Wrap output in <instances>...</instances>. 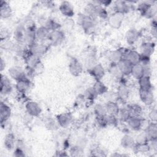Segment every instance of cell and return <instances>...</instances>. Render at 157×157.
I'll use <instances>...</instances> for the list:
<instances>
[{"instance_id": "10", "label": "cell", "mask_w": 157, "mask_h": 157, "mask_svg": "<svg viewBox=\"0 0 157 157\" xmlns=\"http://www.w3.org/2000/svg\"><path fill=\"white\" fill-rule=\"evenodd\" d=\"M25 62L26 64L27 68L33 70L40 63V57L31 53L28 51V53L25 56Z\"/></svg>"}, {"instance_id": "5", "label": "cell", "mask_w": 157, "mask_h": 157, "mask_svg": "<svg viewBox=\"0 0 157 157\" xmlns=\"http://www.w3.org/2000/svg\"><path fill=\"white\" fill-rule=\"evenodd\" d=\"M126 123H127L128 126L130 129L134 131H138L142 127L143 120L139 116L131 115Z\"/></svg>"}, {"instance_id": "32", "label": "cell", "mask_w": 157, "mask_h": 157, "mask_svg": "<svg viewBox=\"0 0 157 157\" xmlns=\"http://www.w3.org/2000/svg\"><path fill=\"white\" fill-rule=\"evenodd\" d=\"M50 32V31L48 29H47L43 26H41L39 28H36V40L39 41H43L45 39H48Z\"/></svg>"}, {"instance_id": "36", "label": "cell", "mask_w": 157, "mask_h": 157, "mask_svg": "<svg viewBox=\"0 0 157 157\" xmlns=\"http://www.w3.org/2000/svg\"><path fill=\"white\" fill-rule=\"evenodd\" d=\"M93 88L98 95L103 94L107 93L108 90L107 87L101 80H96Z\"/></svg>"}, {"instance_id": "18", "label": "cell", "mask_w": 157, "mask_h": 157, "mask_svg": "<svg viewBox=\"0 0 157 157\" xmlns=\"http://www.w3.org/2000/svg\"><path fill=\"white\" fill-rule=\"evenodd\" d=\"M59 9L61 13L66 17H71L74 15V8L69 1H63L59 7Z\"/></svg>"}, {"instance_id": "35", "label": "cell", "mask_w": 157, "mask_h": 157, "mask_svg": "<svg viewBox=\"0 0 157 157\" xmlns=\"http://www.w3.org/2000/svg\"><path fill=\"white\" fill-rule=\"evenodd\" d=\"M131 116V114L128 108L123 107L120 109L118 114L117 115V118H118V120H119L120 121L126 123Z\"/></svg>"}, {"instance_id": "48", "label": "cell", "mask_w": 157, "mask_h": 157, "mask_svg": "<svg viewBox=\"0 0 157 157\" xmlns=\"http://www.w3.org/2000/svg\"><path fill=\"white\" fill-rule=\"evenodd\" d=\"M148 117L150 121L153 123H156L157 120V112L155 109H151L149 113H148Z\"/></svg>"}, {"instance_id": "7", "label": "cell", "mask_w": 157, "mask_h": 157, "mask_svg": "<svg viewBox=\"0 0 157 157\" xmlns=\"http://www.w3.org/2000/svg\"><path fill=\"white\" fill-rule=\"evenodd\" d=\"M27 113L33 117H37L41 113V108L39 104L35 101H28L25 105Z\"/></svg>"}, {"instance_id": "6", "label": "cell", "mask_w": 157, "mask_h": 157, "mask_svg": "<svg viewBox=\"0 0 157 157\" xmlns=\"http://www.w3.org/2000/svg\"><path fill=\"white\" fill-rule=\"evenodd\" d=\"M69 70L72 75L78 76L83 71V65L77 59L74 58L69 63Z\"/></svg>"}, {"instance_id": "49", "label": "cell", "mask_w": 157, "mask_h": 157, "mask_svg": "<svg viewBox=\"0 0 157 157\" xmlns=\"http://www.w3.org/2000/svg\"><path fill=\"white\" fill-rule=\"evenodd\" d=\"M46 123H47V127L48 128V129H51V128H53V127H55V121H54V120H48L47 122H46Z\"/></svg>"}, {"instance_id": "23", "label": "cell", "mask_w": 157, "mask_h": 157, "mask_svg": "<svg viewBox=\"0 0 157 157\" xmlns=\"http://www.w3.org/2000/svg\"><path fill=\"white\" fill-rule=\"evenodd\" d=\"M117 64L124 76H128L131 74V71L132 67V64L131 63L124 59H123Z\"/></svg>"}, {"instance_id": "13", "label": "cell", "mask_w": 157, "mask_h": 157, "mask_svg": "<svg viewBox=\"0 0 157 157\" xmlns=\"http://www.w3.org/2000/svg\"><path fill=\"white\" fill-rule=\"evenodd\" d=\"M123 21V15L116 12L110 15L108 18L109 25L114 29H118L121 26Z\"/></svg>"}, {"instance_id": "4", "label": "cell", "mask_w": 157, "mask_h": 157, "mask_svg": "<svg viewBox=\"0 0 157 157\" xmlns=\"http://www.w3.org/2000/svg\"><path fill=\"white\" fill-rule=\"evenodd\" d=\"M10 77L16 82L26 78V73L25 70L20 66H12L8 70Z\"/></svg>"}, {"instance_id": "42", "label": "cell", "mask_w": 157, "mask_h": 157, "mask_svg": "<svg viewBox=\"0 0 157 157\" xmlns=\"http://www.w3.org/2000/svg\"><path fill=\"white\" fill-rule=\"evenodd\" d=\"M1 47L2 48H4V50H11L13 48L14 44L12 41L8 40L7 39H1Z\"/></svg>"}, {"instance_id": "44", "label": "cell", "mask_w": 157, "mask_h": 157, "mask_svg": "<svg viewBox=\"0 0 157 157\" xmlns=\"http://www.w3.org/2000/svg\"><path fill=\"white\" fill-rule=\"evenodd\" d=\"M98 6V9H97V15L98 17H100L102 19L107 18L108 17V13L106 10V9L101 6L97 5Z\"/></svg>"}, {"instance_id": "15", "label": "cell", "mask_w": 157, "mask_h": 157, "mask_svg": "<svg viewBox=\"0 0 157 157\" xmlns=\"http://www.w3.org/2000/svg\"><path fill=\"white\" fill-rule=\"evenodd\" d=\"M144 133L148 141L156 139L157 138V126L156 123L151 122L148 124L144 130Z\"/></svg>"}, {"instance_id": "33", "label": "cell", "mask_w": 157, "mask_h": 157, "mask_svg": "<svg viewBox=\"0 0 157 157\" xmlns=\"http://www.w3.org/2000/svg\"><path fill=\"white\" fill-rule=\"evenodd\" d=\"M109 72L112 77L117 80H121L124 77L117 64L112 63V65L109 68Z\"/></svg>"}, {"instance_id": "11", "label": "cell", "mask_w": 157, "mask_h": 157, "mask_svg": "<svg viewBox=\"0 0 157 157\" xmlns=\"http://www.w3.org/2000/svg\"><path fill=\"white\" fill-rule=\"evenodd\" d=\"M12 86L9 78L3 74L1 75V93L2 95H7L12 91Z\"/></svg>"}, {"instance_id": "19", "label": "cell", "mask_w": 157, "mask_h": 157, "mask_svg": "<svg viewBox=\"0 0 157 157\" xmlns=\"http://www.w3.org/2000/svg\"><path fill=\"white\" fill-rule=\"evenodd\" d=\"M124 51L121 49H117L110 52L108 54V58L112 64H118L123 59Z\"/></svg>"}, {"instance_id": "30", "label": "cell", "mask_w": 157, "mask_h": 157, "mask_svg": "<svg viewBox=\"0 0 157 157\" xmlns=\"http://www.w3.org/2000/svg\"><path fill=\"white\" fill-rule=\"evenodd\" d=\"M139 37L138 31L134 29H129L126 34V40L129 45H133L135 44Z\"/></svg>"}, {"instance_id": "43", "label": "cell", "mask_w": 157, "mask_h": 157, "mask_svg": "<svg viewBox=\"0 0 157 157\" xmlns=\"http://www.w3.org/2000/svg\"><path fill=\"white\" fill-rule=\"evenodd\" d=\"M85 95L87 99H90V100H93V99H95L96 97L98 96L97 93L94 91L93 86L89 87L86 89V90L85 92Z\"/></svg>"}, {"instance_id": "12", "label": "cell", "mask_w": 157, "mask_h": 157, "mask_svg": "<svg viewBox=\"0 0 157 157\" xmlns=\"http://www.w3.org/2000/svg\"><path fill=\"white\" fill-rule=\"evenodd\" d=\"M47 50L48 48L45 45L36 42H35L34 44L29 47V51L31 53L39 57H40L41 56L44 55L47 52Z\"/></svg>"}, {"instance_id": "31", "label": "cell", "mask_w": 157, "mask_h": 157, "mask_svg": "<svg viewBox=\"0 0 157 157\" xmlns=\"http://www.w3.org/2000/svg\"><path fill=\"white\" fill-rule=\"evenodd\" d=\"M121 145L124 148H133L136 142L135 139L129 134L124 135L120 142Z\"/></svg>"}, {"instance_id": "21", "label": "cell", "mask_w": 157, "mask_h": 157, "mask_svg": "<svg viewBox=\"0 0 157 157\" xmlns=\"http://www.w3.org/2000/svg\"><path fill=\"white\" fill-rule=\"evenodd\" d=\"M114 9L116 13L122 15L126 13L129 10V6L126 1H116L113 4Z\"/></svg>"}, {"instance_id": "20", "label": "cell", "mask_w": 157, "mask_h": 157, "mask_svg": "<svg viewBox=\"0 0 157 157\" xmlns=\"http://www.w3.org/2000/svg\"><path fill=\"white\" fill-rule=\"evenodd\" d=\"M139 95L141 101L146 105H150L154 101V96L152 90L149 91H143L139 90Z\"/></svg>"}, {"instance_id": "22", "label": "cell", "mask_w": 157, "mask_h": 157, "mask_svg": "<svg viewBox=\"0 0 157 157\" xmlns=\"http://www.w3.org/2000/svg\"><path fill=\"white\" fill-rule=\"evenodd\" d=\"M97 9H98V6L95 4L94 2L88 3L85 7L83 14L93 20H95V18L98 17Z\"/></svg>"}, {"instance_id": "3", "label": "cell", "mask_w": 157, "mask_h": 157, "mask_svg": "<svg viewBox=\"0 0 157 157\" xmlns=\"http://www.w3.org/2000/svg\"><path fill=\"white\" fill-rule=\"evenodd\" d=\"M123 59L131 63L132 65L140 63L141 55L140 53L134 50H126L123 52Z\"/></svg>"}, {"instance_id": "29", "label": "cell", "mask_w": 157, "mask_h": 157, "mask_svg": "<svg viewBox=\"0 0 157 157\" xmlns=\"http://www.w3.org/2000/svg\"><path fill=\"white\" fill-rule=\"evenodd\" d=\"M1 10L0 15L2 18H7L12 15V10L9 4L6 1H1Z\"/></svg>"}, {"instance_id": "25", "label": "cell", "mask_w": 157, "mask_h": 157, "mask_svg": "<svg viewBox=\"0 0 157 157\" xmlns=\"http://www.w3.org/2000/svg\"><path fill=\"white\" fill-rule=\"evenodd\" d=\"M105 106L107 114L117 117L120 108L116 102L112 101H108Z\"/></svg>"}, {"instance_id": "46", "label": "cell", "mask_w": 157, "mask_h": 157, "mask_svg": "<svg viewBox=\"0 0 157 157\" xmlns=\"http://www.w3.org/2000/svg\"><path fill=\"white\" fill-rule=\"evenodd\" d=\"M148 142V140L144 132L139 134L135 139V142L136 144H145V143H147Z\"/></svg>"}, {"instance_id": "9", "label": "cell", "mask_w": 157, "mask_h": 157, "mask_svg": "<svg viewBox=\"0 0 157 157\" xmlns=\"http://www.w3.org/2000/svg\"><path fill=\"white\" fill-rule=\"evenodd\" d=\"M155 50V45L152 42H145L141 44L140 47V54L141 56L150 58Z\"/></svg>"}, {"instance_id": "50", "label": "cell", "mask_w": 157, "mask_h": 157, "mask_svg": "<svg viewBox=\"0 0 157 157\" xmlns=\"http://www.w3.org/2000/svg\"><path fill=\"white\" fill-rule=\"evenodd\" d=\"M5 65V62L4 61L3 59L1 58V71H2L4 69V67H3V65Z\"/></svg>"}, {"instance_id": "45", "label": "cell", "mask_w": 157, "mask_h": 157, "mask_svg": "<svg viewBox=\"0 0 157 157\" xmlns=\"http://www.w3.org/2000/svg\"><path fill=\"white\" fill-rule=\"evenodd\" d=\"M105 120L107 122V124L115 126L117 124L118 120L117 117H116V116L107 114L105 115Z\"/></svg>"}, {"instance_id": "26", "label": "cell", "mask_w": 157, "mask_h": 157, "mask_svg": "<svg viewBox=\"0 0 157 157\" xmlns=\"http://www.w3.org/2000/svg\"><path fill=\"white\" fill-rule=\"evenodd\" d=\"M139 90L143 91H149L152 90V84L149 76H143L138 80Z\"/></svg>"}, {"instance_id": "39", "label": "cell", "mask_w": 157, "mask_h": 157, "mask_svg": "<svg viewBox=\"0 0 157 157\" xmlns=\"http://www.w3.org/2000/svg\"><path fill=\"white\" fill-rule=\"evenodd\" d=\"M131 115L140 117L142 113V108L139 104H132L128 107Z\"/></svg>"}, {"instance_id": "17", "label": "cell", "mask_w": 157, "mask_h": 157, "mask_svg": "<svg viewBox=\"0 0 157 157\" xmlns=\"http://www.w3.org/2000/svg\"><path fill=\"white\" fill-rule=\"evenodd\" d=\"M90 74L96 79V80H101L105 75V70L101 64L97 63L90 70Z\"/></svg>"}, {"instance_id": "38", "label": "cell", "mask_w": 157, "mask_h": 157, "mask_svg": "<svg viewBox=\"0 0 157 157\" xmlns=\"http://www.w3.org/2000/svg\"><path fill=\"white\" fill-rule=\"evenodd\" d=\"M152 6L149 2H140L137 6V10L142 15L144 16Z\"/></svg>"}, {"instance_id": "37", "label": "cell", "mask_w": 157, "mask_h": 157, "mask_svg": "<svg viewBox=\"0 0 157 157\" xmlns=\"http://www.w3.org/2000/svg\"><path fill=\"white\" fill-rule=\"evenodd\" d=\"M15 145V137L12 134H8L4 139V146L8 150H11Z\"/></svg>"}, {"instance_id": "1", "label": "cell", "mask_w": 157, "mask_h": 157, "mask_svg": "<svg viewBox=\"0 0 157 157\" xmlns=\"http://www.w3.org/2000/svg\"><path fill=\"white\" fill-rule=\"evenodd\" d=\"M78 23L82 26V29L85 33H90L94 29V20L86 16L84 14H82L78 16Z\"/></svg>"}, {"instance_id": "41", "label": "cell", "mask_w": 157, "mask_h": 157, "mask_svg": "<svg viewBox=\"0 0 157 157\" xmlns=\"http://www.w3.org/2000/svg\"><path fill=\"white\" fill-rule=\"evenodd\" d=\"M94 112L97 115V117H105L107 114L105 106L101 104L96 105V106L94 107Z\"/></svg>"}, {"instance_id": "34", "label": "cell", "mask_w": 157, "mask_h": 157, "mask_svg": "<svg viewBox=\"0 0 157 157\" xmlns=\"http://www.w3.org/2000/svg\"><path fill=\"white\" fill-rule=\"evenodd\" d=\"M26 29L23 25H19L16 28L13 33V37L18 42H24Z\"/></svg>"}, {"instance_id": "47", "label": "cell", "mask_w": 157, "mask_h": 157, "mask_svg": "<svg viewBox=\"0 0 157 157\" xmlns=\"http://www.w3.org/2000/svg\"><path fill=\"white\" fill-rule=\"evenodd\" d=\"M97 64L96 60L94 56H88L85 61V65L87 67V68L90 70L91 69L93 66H94Z\"/></svg>"}, {"instance_id": "8", "label": "cell", "mask_w": 157, "mask_h": 157, "mask_svg": "<svg viewBox=\"0 0 157 157\" xmlns=\"http://www.w3.org/2000/svg\"><path fill=\"white\" fill-rule=\"evenodd\" d=\"M36 28L33 26H31L26 29L24 42L26 43L28 45V47L31 46L33 44L36 42Z\"/></svg>"}, {"instance_id": "27", "label": "cell", "mask_w": 157, "mask_h": 157, "mask_svg": "<svg viewBox=\"0 0 157 157\" xmlns=\"http://www.w3.org/2000/svg\"><path fill=\"white\" fill-rule=\"evenodd\" d=\"M130 75L134 78H135L137 80H139L143 76H144V68H143L142 65L140 63L132 65Z\"/></svg>"}, {"instance_id": "28", "label": "cell", "mask_w": 157, "mask_h": 157, "mask_svg": "<svg viewBox=\"0 0 157 157\" xmlns=\"http://www.w3.org/2000/svg\"><path fill=\"white\" fill-rule=\"evenodd\" d=\"M129 95V90L128 87L124 84L120 85L117 90V96L118 99L123 102L126 101L128 99Z\"/></svg>"}, {"instance_id": "40", "label": "cell", "mask_w": 157, "mask_h": 157, "mask_svg": "<svg viewBox=\"0 0 157 157\" xmlns=\"http://www.w3.org/2000/svg\"><path fill=\"white\" fill-rule=\"evenodd\" d=\"M133 147L136 150V151L137 153H148L150 150V145L148 144V143L142 144H135Z\"/></svg>"}, {"instance_id": "14", "label": "cell", "mask_w": 157, "mask_h": 157, "mask_svg": "<svg viewBox=\"0 0 157 157\" xmlns=\"http://www.w3.org/2000/svg\"><path fill=\"white\" fill-rule=\"evenodd\" d=\"M72 116L69 113H62L56 117V121L59 126L66 128L71 124L72 122Z\"/></svg>"}, {"instance_id": "16", "label": "cell", "mask_w": 157, "mask_h": 157, "mask_svg": "<svg viewBox=\"0 0 157 157\" xmlns=\"http://www.w3.org/2000/svg\"><path fill=\"white\" fill-rule=\"evenodd\" d=\"M10 115V107L5 102H1L0 105V118L1 124H2L4 123H6L9 120Z\"/></svg>"}, {"instance_id": "2", "label": "cell", "mask_w": 157, "mask_h": 157, "mask_svg": "<svg viewBox=\"0 0 157 157\" xmlns=\"http://www.w3.org/2000/svg\"><path fill=\"white\" fill-rule=\"evenodd\" d=\"M64 39V33L59 30L56 29L50 32L48 40L50 41V44L53 46H58L60 45Z\"/></svg>"}, {"instance_id": "24", "label": "cell", "mask_w": 157, "mask_h": 157, "mask_svg": "<svg viewBox=\"0 0 157 157\" xmlns=\"http://www.w3.org/2000/svg\"><path fill=\"white\" fill-rule=\"evenodd\" d=\"M31 82L26 77L25 78L17 81L15 88L20 93H25L30 88Z\"/></svg>"}]
</instances>
